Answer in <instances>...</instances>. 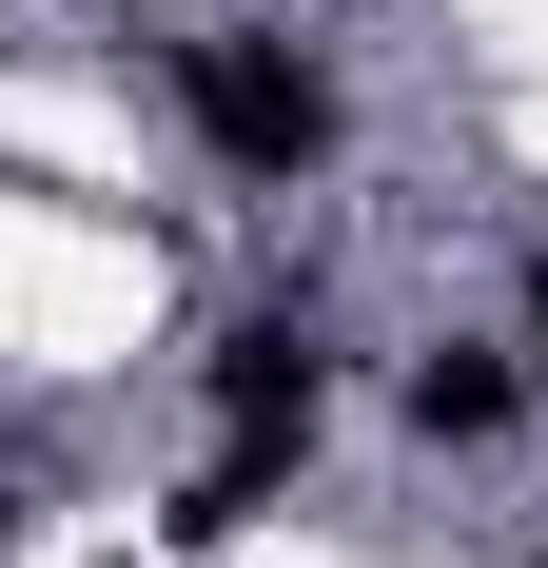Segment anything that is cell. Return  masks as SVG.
<instances>
[{"label": "cell", "mask_w": 548, "mask_h": 568, "mask_svg": "<svg viewBox=\"0 0 548 568\" xmlns=\"http://www.w3.org/2000/svg\"><path fill=\"white\" fill-rule=\"evenodd\" d=\"M176 79H196V118H216L235 176H314V158H333V79H314V59H274V40H196Z\"/></svg>", "instance_id": "cell-1"}, {"label": "cell", "mask_w": 548, "mask_h": 568, "mask_svg": "<svg viewBox=\"0 0 548 568\" xmlns=\"http://www.w3.org/2000/svg\"><path fill=\"white\" fill-rule=\"evenodd\" d=\"M216 393H235V432H274V452H294V432H314V393H333L314 314H235V334H216Z\"/></svg>", "instance_id": "cell-2"}, {"label": "cell", "mask_w": 548, "mask_h": 568, "mask_svg": "<svg viewBox=\"0 0 548 568\" xmlns=\"http://www.w3.org/2000/svg\"><path fill=\"white\" fill-rule=\"evenodd\" d=\"M509 412H529V373H509V353H470V334L412 353V432H432V452H490Z\"/></svg>", "instance_id": "cell-3"}, {"label": "cell", "mask_w": 548, "mask_h": 568, "mask_svg": "<svg viewBox=\"0 0 548 568\" xmlns=\"http://www.w3.org/2000/svg\"><path fill=\"white\" fill-rule=\"evenodd\" d=\"M529 334H548V255H529Z\"/></svg>", "instance_id": "cell-4"}]
</instances>
